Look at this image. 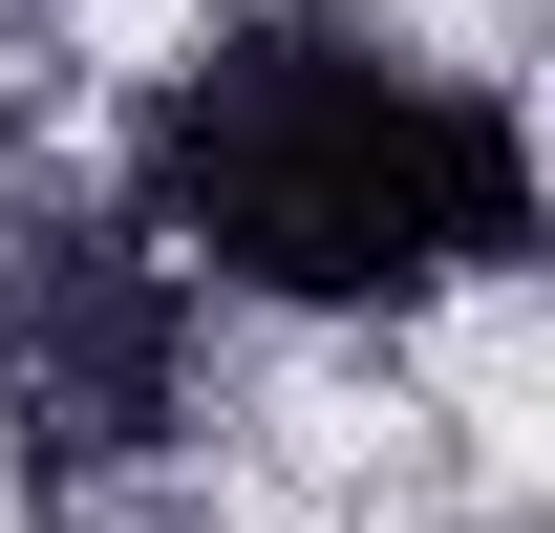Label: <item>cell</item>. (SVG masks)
Segmentation results:
<instances>
[{
  "label": "cell",
  "instance_id": "1",
  "mask_svg": "<svg viewBox=\"0 0 555 533\" xmlns=\"http://www.w3.org/2000/svg\"><path fill=\"white\" fill-rule=\"evenodd\" d=\"M129 213L193 299L427 321L534 257V129L491 65H427L363 0H235L129 129Z\"/></svg>",
  "mask_w": 555,
  "mask_h": 533
},
{
  "label": "cell",
  "instance_id": "2",
  "mask_svg": "<svg viewBox=\"0 0 555 533\" xmlns=\"http://www.w3.org/2000/svg\"><path fill=\"white\" fill-rule=\"evenodd\" d=\"M193 277L150 257L129 193H86L43 150H0V448L43 491H107L193 427Z\"/></svg>",
  "mask_w": 555,
  "mask_h": 533
}]
</instances>
